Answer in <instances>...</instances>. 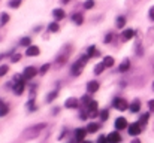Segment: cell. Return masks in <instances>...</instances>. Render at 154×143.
<instances>
[{
  "label": "cell",
  "instance_id": "60d3db41",
  "mask_svg": "<svg viewBox=\"0 0 154 143\" xmlns=\"http://www.w3.org/2000/svg\"><path fill=\"white\" fill-rule=\"evenodd\" d=\"M132 143H141V140L139 139H135V140H132Z\"/></svg>",
  "mask_w": 154,
  "mask_h": 143
},
{
  "label": "cell",
  "instance_id": "83f0119b",
  "mask_svg": "<svg viewBox=\"0 0 154 143\" xmlns=\"http://www.w3.org/2000/svg\"><path fill=\"white\" fill-rule=\"evenodd\" d=\"M50 67H51L50 64H44V66H42V67L39 69V73H41V75H45V73H47V72L50 70Z\"/></svg>",
  "mask_w": 154,
  "mask_h": 143
},
{
  "label": "cell",
  "instance_id": "4dcf8cb0",
  "mask_svg": "<svg viewBox=\"0 0 154 143\" xmlns=\"http://www.w3.org/2000/svg\"><path fill=\"white\" fill-rule=\"evenodd\" d=\"M108 116H109V112H108L106 109H103V110H100V119H103V121H106V119H108Z\"/></svg>",
  "mask_w": 154,
  "mask_h": 143
},
{
  "label": "cell",
  "instance_id": "cb8c5ba5",
  "mask_svg": "<svg viewBox=\"0 0 154 143\" xmlns=\"http://www.w3.org/2000/svg\"><path fill=\"white\" fill-rule=\"evenodd\" d=\"M48 30H50L51 33H57V31L60 30V25H58V24H57V22L54 21V22H51V24L48 25Z\"/></svg>",
  "mask_w": 154,
  "mask_h": 143
},
{
  "label": "cell",
  "instance_id": "5b68a950",
  "mask_svg": "<svg viewBox=\"0 0 154 143\" xmlns=\"http://www.w3.org/2000/svg\"><path fill=\"white\" fill-rule=\"evenodd\" d=\"M36 75H38V69L33 67V66L26 67V69H24V73H23V76H24L26 79H32V78H35Z\"/></svg>",
  "mask_w": 154,
  "mask_h": 143
},
{
  "label": "cell",
  "instance_id": "277c9868",
  "mask_svg": "<svg viewBox=\"0 0 154 143\" xmlns=\"http://www.w3.org/2000/svg\"><path fill=\"white\" fill-rule=\"evenodd\" d=\"M127 130H129V134L130 136H139L141 133H142V128H141V124L139 122H133V124H129V127H127Z\"/></svg>",
  "mask_w": 154,
  "mask_h": 143
},
{
  "label": "cell",
  "instance_id": "d4e9b609",
  "mask_svg": "<svg viewBox=\"0 0 154 143\" xmlns=\"http://www.w3.org/2000/svg\"><path fill=\"white\" fill-rule=\"evenodd\" d=\"M30 43H32V39H30V37H23V39H21V40H20V45H21V46H32V45H30Z\"/></svg>",
  "mask_w": 154,
  "mask_h": 143
},
{
  "label": "cell",
  "instance_id": "9a60e30c",
  "mask_svg": "<svg viewBox=\"0 0 154 143\" xmlns=\"http://www.w3.org/2000/svg\"><path fill=\"white\" fill-rule=\"evenodd\" d=\"M85 134H87V130H84V128H78V130H75V139L79 140V142L84 140Z\"/></svg>",
  "mask_w": 154,
  "mask_h": 143
},
{
  "label": "cell",
  "instance_id": "d6986e66",
  "mask_svg": "<svg viewBox=\"0 0 154 143\" xmlns=\"http://www.w3.org/2000/svg\"><path fill=\"white\" fill-rule=\"evenodd\" d=\"M124 24H126V16L120 15V16L117 18V21H115V25H117L118 28H123V27H124Z\"/></svg>",
  "mask_w": 154,
  "mask_h": 143
},
{
  "label": "cell",
  "instance_id": "e575fe53",
  "mask_svg": "<svg viewBox=\"0 0 154 143\" xmlns=\"http://www.w3.org/2000/svg\"><path fill=\"white\" fill-rule=\"evenodd\" d=\"M148 118H150V113H144V115L141 116V122H139V124H145V122L148 121Z\"/></svg>",
  "mask_w": 154,
  "mask_h": 143
},
{
  "label": "cell",
  "instance_id": "8fae6325",
  "mask_svg": "<svg viewBox=\"0 0 154 143\" xmlns=\"http://www.w3.org/2000/svg\"><path fill=\"white\" fill-rule=\"evenodd\" d=\"M78 106V100L75 97H69L66 101H64V107L66 109H75Z\"/></svg>",
  "mask_w": 154,
  "mask_h": 143
},
{
  "label": "cell",
  "instance_id": "1f68e13d",
  "mask_svg": "<svg viewBox=\"0 0 154 143\" xmlns=\"http://www.w3.org/2000/svg\"><path fill=\"white\" fill-rule=\"evenodd\" d=\"M93 6H94V1H93V0H87V1L84 3V7H85V9H91Z\"/></svg>",
  "mask_w": 154,
  "mask_h": 143
},
{
  "label": "cell",
  "instance_id": "ee69618b",
  "mask_svg": "<svg viewBox=\"0 0 154 143\" xmlns=\"http://www.w3.org/2000/svg\"><path fill=\"white\" fill-rule=\"evenodd\" d=\"M153 90H154V82H153Z\"/></svg>",
  "mask_w": 154,
  "mask_h": 143
},
{
  "label": "cell",
  "instance_id": "ac0fdd59",
  "mask_svg": "<svg viewBox=\"0 0 154 143\" xmlns=\"http://www.w3.org/2000/svg\"><path fill=\"white\" fill-rule=\"evenodd\" d=\"M87 133H90V134H94L96 131H99V125L96 124V122H90L88 125H87Z\"/></svg>",
  "mask_w": 154,
  "mask_h": 143
},
{
  "label": "cell",
  "instance_id": "6da1fadb",
  "mask_svg": "<svg viewBox=\"0 0 154 143\" xmlns=\"http://www.w3.org/2000/svg\"><path fill=\"white\" fill-rule=\"evenodd\" d=\"M45 127H47L45 122H42V124H36V125H32L30 128L26 130V139H27V140H33V139H36V137L42 133V130H45Z\"/></svg>",
  "mask_w": 154,
  "mask_h": 143
},
{
  "label": "cell",
  "instance_id": "74e56055",
  "mask_svg": "<svg viewBox=\"0 0 154 143\" xmlns=\"http://www.w3.org/2000/svg\"><path fill=\"white\" fill-rule=\"evenodd\" d=\"M97 143H108V137H106V136H99Z\"/></svg>",
  "mask_w": 154,
  "mask_h": 143
},
{
  "label": "cell",
  "instance_id": "e0dca14e",
  "mask_svg": "<svg viewBox=\"0 0 154 143\" xmlns=\"http://www.w3.org/2000/svg\"><path fill=\"white\" fill-rule=\"evenodd\" d=\"M72 21H73L76 25H81V24L84 22V16H82V13H73V15H72Z\"/></svg>",
  "mask_w": 154,
  "mask_h": 143
},
{
  "label": "cell",
  "instance_id": "8d00e7d4",
  "mask_svg": "<svg viewBox=\"0 0 154 143\" xmlns=\"http://www.w3.org/2000/svg\"><path fill=\"white\" fill-rule=\"evenodd\" d=\"M20 58H21V57H20V54H15V55H12L11 61H12V63H18V61H20Z\"/></svg>",
  "mask_w": 154,
  "mask_h": 143
},
{
  "label": "cell",
  "instance_id": "5bb4252c",
  "mask_svg": "<svg viewBox=\"0 0 154 143\" xmlns=\"http://www.w3.org/2000/svg\"><path fill=\"white\" fill-rule=\"evenodd\" d=\"M129 110L132 112V113H136V112H139L141 110V101L136 98V100H133L132 101V104L129 106Z\"/></svg>",
  "mask_w": 154,
  "mask_h": 143
},
{
  "label": "cell",
  "instance_id": "ab89813d",
  "mask_svg": "<svg viewBox=\"0 0 154 143\" xmlns=\"http://www.w3.org/2000/svg\"><path fill=\"white\" fill-rule=\"evenodd\" d=\"M150 18H151V19L154 21V6L151 7V9H150Z\"/></svg>",
  "mask_w": 154,
  "mask_h": 143
},
{
  "label": "cell",
  "instance_id": "ffe728a7",
  "mask_svg": "<svg viewBox=\"0 0 154 143\" xmlns=\"http://www.w3.org/2000/svg\"><path fill=\"white\" fill-rule=\"evenodd\" d=\"M129 67H130V61H129V60H124V61L120 64V69H118V70H120V72H127Z\"/></svg>",
  "mask_w": 154,
  "mask_h": 143
},
{
  "label": "cell",
  "instance_id": "f1b7e54d",
  "mask_svg": "<svg viewBox=\"0 0 154 143\" xmlns=\"http://www.w3.org/2000/svg\"><path fill=\"white\" fill-rule=\"evenodd\" d=\"M57 94H58V91H57V90H55V91H52V93H50V94H48V97H47V101H48V103H50V101H52V100L57 97Z\"/></svg>",
  "mask_w": 154,
  "mask_h": 143
},
{
  "label": "cell",
  "instance_id": "836d02e7",
  "mask_svg": "<svg viewBox=\"0 0 154 143\" xmlns=\"http://www.w3.org/2000/svg\"><path fill=\"white\" fill-rule=\"evenodd\" d=\"M8 112H9V109H8V106H5V104H3V106L0 107V116H5V115H6Z\"/></svg>",
  "mask_w": 154,
  "mask_h": 143
},
{
  "label": "cell",
  "instance_id": "ba28073f",
  "mask_svg": "<svg viewBox=\"0 0 154 143\" xmlns=\"http://www.w3.org/2000/svg\"><path fill=\"white\" fill-rule=\"evenodd\" d=\"M106 137H108V143H120L121 142V136H120L118 131H112V133L108 134Z\"/></svg>",
  "mask_w": 154,
  "mask_h": 143
},
{
  "label": "cell",
  "instance_id": "4fadbf2b",
  "mask_svg": "<svg viewBox=\"0 0 154 143\" xmlns=\"http://www.w3.org/2000/svg\"><path fill=\"white\" fill-rule=\"evenodd\" d=\"M97 90H99V82H97V81H90V82L87 84V91H88V93L93 94V93H96Z\"/></svg>",
  "mask_w": 154,
  "mask_h": 143
},
{
  "label": "cell",
  "instance_id": "30bf717a",
  "mask_svg": "<svg viewBox=\"0 0 154 143\" xmlns=\"http://www.w3.org/2000/svg\"><path fill=\"white\" fill-rule=\"evenodd\" d=\"M24 88H26V82H24V81H18V82L15 84V87H14V93L17 95H21L23 91H24Z\"/></svg>",
  "mask_w": 154,
  "mask_h": 143
},
{
  "label": "cell",
  "instance_id": "44dd1931",
  "mask_svg": "<svg viewBox=\"0 0 154 143\" xmlns=\"http://www.w3.org/2000/svg\"><path fill=\"white\" fill-rule=\"evenodd\" d=\"M102 63L106 66V67H112V66H114V58H112L111 55H108V57H105V58H103Z\"/></svg>",
  "mask_w": 154,
  "mask_h": 143
},
{
  "label": "cell",
  "instance_id": "7a4b0ae2",
  "mask_svg": "<svg viewBox=\"0 0 154 143\" xmlns=\"http://www.w3.org/2000/svg\"><path fill=\"white\" fill-rule=\"evenodd\" d=\"M88 55H82L81 58H79V61H76L73 66H72V75L73 76H79L81 75V72H82V69H84V64L88 61Z\"/></svg>",
  "mask_w": 154,
  "mask_h": 143
},
{
  "label": "cell",
  "instance_id": "b9f144b4",
  "mask_svg": "<svg viewBox=\"0 0 154 143\" xmlns=\"http://www.w3.org/2000/svg\"><path fill=\"white\" fill-rule=\"evenodd\" d=\"M60 1H61V3H64V4H66V3H69V1H70V0H60Z\"/></svg>",
  "mask_w": 154,
  "mask_h": 143
},
{
  "label": "cell",
  "instance_id": "52a82bcc",
  "mask_svg": "<svg viewBox=\"0 0 154 143\" xmlns=\"http://www.w3.org/2000/svg\"><path fill=\"white\" fill-rule=\"evenodd\" d=\"M133 36H135V30H133V28H126V30L121 33V40H123V42H127V40H130Z\"/></svg>",
  "mask_w": 154,
  "mask_h": 143
},
{
  "label": "cell",
  "instance_id": "4316f807",
  "mask_svg": "<svg viewBox=\"0 0 154 143\" xmlns=\"http://www.w3.org/2000/svg\"><path fill=\"white\" fill-rule=\"evenodd\" d=\"M8 70H9V66L2 64V66H0V76H5V75L8 73Z\"/></svg>",
  "mask_w": 154,
  "mask_h": 143
},
{
  "label": "cell",
  "instance_id": "7bdbcfd3",
  "mask_svg": "<svg viewBox=\"0 0 154 143\" xmlns=\"http://www.w3.org/2000/svg\"><path fill=\"white\" fill-rule=\"evenodd\" d=\"M79 143H91V142H88V140H87V142H84V140H82V142H79Z\"/></svg>",
  "mask_w": 154,
  "mask_h": 143
},
{
  "label": "cell",
  "instance_id": "7c38bea8",
  "mask_svg": "<svg viewBox=\"0 0 154 143\" xmlns=\"http://www.w3.org/2000/svg\"><path fill=\"white\" fill-rule=\"evenodd\" d=\"M87 112L94 116V115L97 113V101H94V100L88 101V104H87Z\"/></svg>",
  "mask_w": 154,
  "mask_h": 143
},
{
  "label": "cell",
  "instance_id": "603a6c76",
  "mask_svg": "<svg viewBox=\"0 0 154 143\" xmlns=\"http://www.w3.org/2000/svg\"><path fill=\"white\" fill-rule=\"evenodd\" d=\"M103 69H106V66H105L103 63L96 64V66H94V75H100V73L103 72Z\"/></svg>",
  "mask_w": 154,
  "mask_h": 143
},
{
  "label": "cell",
  "instance_id": "f35d334b",
  "mask_svg": "<svg viewBox=\"0 0 154 143\" xmlns=\"http://www.w3.org/2000/svg\"><path fill=\"white\" fill-rule=\"evenodd\" d=\"M148 107H150L151 110H154V100H150V101H148Z\"/></svg>",
  "mask_w": 154,
  "mask_h": 143
},
{
  "label": "cell",
  "instance_id": "f546056e",
  "mask_svg": "<svg viewBox=\"0 0 154 143\" xmlns=\"http://www.w3.org/2000/svg\"><path fill=\"white\" fill-rule=\"evenodd\" d=\"M21 4V0H11L9 1V7H18Z\"/></svg>",
  "mask_w": 154,
  "mask_h": 143
},
{
  "label": "cell",
  "instance_id": "3957f363",
  "mask_svg": "<svg viewBox=\"0 0 154 143\" xmlns=\"http://www.w3.org/2000/svg\"><path fill=\"white\" fill-rule=\"evenodd\" d=\"M112 106H114L117 110H120V112H123V110L129 109V104H127V101H126L124 98H121V97H117V98H114V101H112Z\"/></svg>",
  "mask_w": 154,
  "mask_h": 143
},
{
  "label": "cell",
  "instance_id": "2e32d148",
  "mask_svg": "<svg viewBox=\"0 0 154 143\" xmlns=\"http://www.w3.org/2000/svg\"><path fill=\"white\" fill-rule=\"evenodd\" d=\"M52 15H54V18L58 21V19H63L66 13H64V10H63V9H60V7H55V9L52 10Z\"/></svg>",
  "mask_w": 154,
  "mask_h": 143
},
{
  "label": "cell",
  "instance_id": "8992f818",
  "mask_svg": "<svg viewBox=\"0 0 154 143\" xmlns=\"http://www.w3.org/2000/svg\"><path fill=\"white\" fill-rule=\"evenodd\" d=\"M129 127V124H127V119L126 118H117L115 119V130H124V128H127Z\"/></svg>",
  "mask_w": 154,
  "mask_h": 143
},
{
  "label": "cell",
  "instance_id": "d590c367",
  "mask_svg": "<svg viewBox=\"0 0 154 143\" xmlns=\"http://www.w3.org/2000/svg\"><path fill=\"white\" fill-rule=\"evenodd\" d=\"M112 36H114L112 33H108V34H106V37L103 39V42H105V43H109V42L112 40Z\"/></svg>",
  "mask_w": 154,
  "mask_h": 143
},
{
  "label": "cell",
  "instance_id": "484cf974",
  "mask_svg": "<svg viewBox=\"0 0 154 143\" xmlns=\"http://www.w3.org/2000/svg\"><path fill=\"white\" fill-rule=\"evenodd\" d=\"M87 55H88L90 58H91V57H94V55H97V52H96V46H90V48H88Z\"/></svg>",
  "mask_w": 154,
  "mask_h": 143
},
{
  "label": "cell",
  "instance_id": "7402d4cb",
  "mask_svg": "<svg viewBox=\"0 0 154 143\" xmlns=\"http://www.w3.org/2000/svg\"><path fill=\"white\" fill-rule=\"evenodd\" d=\"M8 22H9V15H8L6 12L0 13V25H5V24H8Z\"/></svg>",
  "mask_w": 154,
  "mask_h": 143
},
{
  "label": "cell",
  "instance_id": "d6a6232c",
  "mask_svg": "<svg viewBox=\"0 0 154 143\" xmlns=\"http://www.w3.org/2000/svg\"><path fill=\"white\" fill-rule=\"evenodd\" d=\"M27 107H29L30 110H35V109H36V107H35V100H33V97L29 100V103H27Z\"/></svg>",
  "mask_w": 154,
  "mask_h": 143
},
{
  "label": "cell",
  "instance_id": "9c48e42d",
  "mask_svg": "<svg viewBox=\"0 0 154 143\" xmlns=\"http://www.w3.org/2000/svg\"><path fill=\"white\" fill-rule=\"evenodd\" d=\"M41 54V49L38 46H35V45H32V46H29L26 49V55L27 57H36V55H39Z\"/></svg>",
  "mask_w": 154,
  "mask_h": 143
}]
</instances>
